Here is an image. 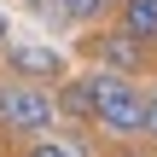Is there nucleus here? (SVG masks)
Instances as JSON below:
<instances>
[{
  "mask_svg": "<svg viewBox=\"0 0 157 157\" xmlns=\"http://www.w3.org/2000/svg\"><path fill=\"white\" fill-rule=\"evenodd\" d=\"M23 157H76V151H70V146H58V140H35Z\"/></svg>",
  "mask_w": 157,
  "mask_h": 157,
  "instance_id": "nucleus-8",
  "label": "nucleus"
},
{
  "mask_svg": "<svg viewBox=\"0 0 157 157\" xmlns=\"http://www.w3.org/2000/svg\"><path fill=\"white\" fill-rule=\"evenodd\" d=\"M6 64H12L17 82H64V52L58 47H41V41L6 47Z\"/></svg>",
  "mask_w": 157,
  "mask_h": 157,
  "instance_id": "nucleus-3",
  "label": "nucleus"
},
{
  "mask_svg": "<svg viewBox=\"0 0 157 157\" xmlns=\"http://www.w3.org/2000/svg\"><path fill=\"white\" fill-rule=\"evenodd\" d=\"M140 140L157 146V93H146V128H140Z\"/></svg>",
  "mask_w": 157,
  "mask_h": 157,
  "instance_id": "nucleus-9",
  "label": "nucleus"
},
{
  "mask_svg": "<svg viewBox=\"0 0 157 157\" xmlns=\"http://www.w3.org/2000/svg\"><path fill=\"white\" fill-rule=\"evenodd\" d=\"M122 35L140 47H157V0H122Z\"/></svg>",
  "mask_w": 157,
  "mask_h": 157,
  "instance_id": "nucleus-6",
  "label": "nucleus"
},
{
  "mask_svg": "<svg viewBox=\"0 0 157 157\" xmlns=\"http://www.w3.org/2000/svg\"><path fill=\"white\" fill-rule=\"evenodd\" d=\"M58 6H64V17H70V23H93V17H105L117 0H58Z\"/></svg>",
  "mask_w": 157,
  "mask_h": 157,
  "instance_id": "nucleus-7",
  "label": "nucleus"
},
{
  "mask_svg": "<svg viewBox=\"0 0 157 157\" xmlns=\"http://www.w3.org/2000/svg\"><path fill=\"white\" fill-rule=\"evenodd\" d=\"M117 157H146V151H134V146H122V151H117Z\"/></svg>",
  "mask_w": 157,
  "mask_h": 157,
  "instance_id": "nucleus-10",
  "label": "nucleus"
},
{
  "mask_svg": "<svg viewBox=\"0 0 157 157\" xmlns=\"http://www.w3.org/2000/svg\"><path fill=\"white\" fill-rule=\"evenodd\" d=\"M52 117H58V105H52L47 87H35V82H0V128H12V134H47Z\"/></svg>",
  "mask_w": 157,
  "mask_h": 157,
  "instance_id": "nucleus-2",
  "label": "nucleus"
},
{
  "mask_svg": "<svg viewBox=\"0 0 157 157\" xmlns=\"http://www.w3.org/2000/svg\"><path fill=\"white\" fill-rule=\"evenodd\" d=\"M6 35H12V29H6V17H0V47H6Z\"/></svg>",
  "mask_w": 157,
  "mask_h": 157,
  "instance_id": "nucleus-11",
  "label": "nucleus"
},
{
  "mask_svg": "<svg viewBox=\"0 0 157 157\" xmlns=\"http://www.w3.org/2000/svg\"><path fill=\"white\" fill-rule=\"evenodd\" d=\"M87 52H93V58H99L111 76H134V70L146 64V52H151V47H140L134 35L111 29V35H93V41H87Z\"/></svg>",
  "mask_w": 157,
  "mask_h": 157,
  "instance_id": "nucleus-4",
  "label": "nucleus"
},
{
  "mask_svg": "<svg viewBox=\"0 0 157 157\" xmlns=\"http://www.w3.org/2000/svg\"><path fill=\"white\" fill-rule=\"evenodd\" d=\"M93 122L105 134H117V140H140V128H146V93L128 76L93 70Z\"/></svg>",
  "mask_w": 157,
  "mask_h": 157,
  "instance_id": "nucleus-1",
  "label": "nucleus"
},
{
  "mask_svg": "<svg viewBox=\"0 0 157 157\" xmlns=\"http://www.w3.org/2000/svg\"><path fill=\"white\" fill-rule=\"evenodd\" d=\"M64 117H82V122H93V70L87 76H64V87H58V99H52Z\"/></svg>",
  "mask_w": 157,
  "mask_h": 157,
  "instance_id": "nucleus-5",
  "label": "nucleus"
}]
</instances>
